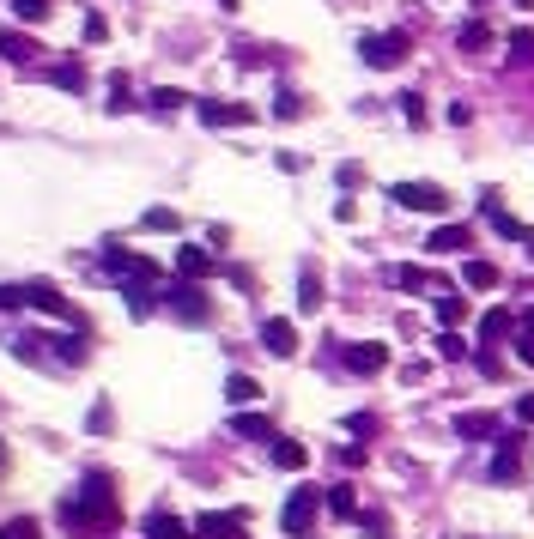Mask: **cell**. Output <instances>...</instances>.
<instances>
[{"instance_id":"obj_32","label":"cell","mask_w":534,"mask_h":539,"mask_svg":"<svg viewBox=\"0 0 534 539\" xmlns=\"http://www.w3.org/2000/svg\"><path fill=\"white\" fill-rule=\"evenodd\" d=\"M146 231H176V224H183V219H176V213H170V206H152V213H146Z\"/></svg>"},{"instance_id":"obj_41","label":"cell","mask_w":534,"mask_h":539,"mask_svg":"<svg viewBox=\"0 0 534 539\" xmlns=\"http://www.w3.org/2000/svg\"><path fill=\"white\" fill-rule=\"evenodd\" d=\"M516 358L534 364V327H522V334H516Z\"/></svg>"},{"instance_id":"obj_3","label":"cell","mask_w":534,"mask_h":539,"mask_svg":"<svg viewBox=\"0 0 534 539\" xmlns=\"http://www.w3.org/2000/svg\"><path fill=\"white\" fill-rule=\"evenodd\" d=\"M389 200H401L407 213H450V188H437V182H395Z\"/></svg>"},{"instance_id":"obj_16","label":"cell","mask_w":534,"mask_h":539,"mask_svg":"<svg viewBox=\"0 0 534 539\" xmlns=\"http://www.w3.org/2000/svg\"><path fill=\"white\" fill-rule=\"evenodd\" d=\"M273 467H286V473H304V467H310V449H304V442L273 437Z\"/></svg>"},{"instance_id":"obj_29","label":"cell","mask_w":534,"mask_h":539,"mask_svg":"<svg viewBox=\"0 0 534 539\" xmlns=\"http://www.w3.org/2000/svg\"><path fill=\"white\" fill-rule=\"evenodd\" d=\"M0 539H43V527L31 515H19V521H6V527H0Z\"/></svg>"},{"instance_id":"obj_35","label":"cell","mask_w":534,"mask_h":539,"mask_svg":"<svg viewBox=\"0 0 534 539\" xmlns=\"http://www.w3.org/2000/svg\"><path fill=\"white\" fill-rule=\"evenodd\" d=\"M298 109H304V98H298V91H280V98H273V116H298Z\"/></svg>"},{"instance_id":"obj_15","label":"cell","mask_w":534,"mask_h":539,"mask_svg":"<svg viewBox=\"0 0 534 539\" xmlns=\"http://www.w3.org/2000/svg\"><path fill=\"white\" fill-rule=\"evenodd\" d=\"M298 309L304 316L322 309V273H316V260H304V273H298Z\"/></svg>"},{"instance_id":"obj_39","label":"cell","mask_w":534,"mask_h":539,"mask_svg":"<svg viewBox=\"0 0 534 539\" xmlns=\"http://www.w3.org/2000/svg\"><path fill=\"white\" fill-rule=\"evenodd\" d=\"M473 370H480V376H498V370H504V358H498V352H480V358H473Z\"/></svg>"},{"instance_id":"obj_43","label":"cell","mask_w":534,"mask_h":539,"mask_svg":"<svg viewBox=\"0 0 534 539\" xmlns=\"http://www.w3.org/2000/svg\"><path fill=\"white\" fill-rule=\"evenodd\" d=\"M516 419H522V424H534V394H522V400H516Z\"/></svg>"},{"instance_id":"obj_19","label":"cell","mask_w":534,"mask_h":539,"mask_svg":"<svg viewBox=\"0 0 534 539\" xmlns=\"http://www.w3.org/2000/svg\"><path fill=\"white\" fill-rule=\"evenodd\" d=\"M231 430H237V437H255V442H273V424H267L262 412H237V419H231Z\"/></svg>"},{"instance_id":"obj_14","label":"cell","mask_w":534,"mask_h":539,"mask_svg":"<svg viewBox=\"0 0 534 539\" xmlns=\"http://www.w3.org/2000/svg\"><path fill=\"white\" fill-rule=\"evenodd\" d=\"M213 267L219 260L206 255V249H176V273H183L188 285H201V279H213Z\"/></svg>"},{"instance_id":"obj_1","label":"cell","mask_w":534,"mask_h":539,"mask_svg":"<svg viewBox=\"0 0 534 539\" xmlns=\"http://www.w3.org/2000/svg\"><path fill=\"white\" fill-rule=\"evenodd\" d=\"M62 521L73 527V534H110V527L122 521V509H116V491H110V473H91V479L80 485V497L62 503Z\"/></svg>"},{"instance_id":"obj_13","label":"cell","mask_w":534,"mask_h":539,"mask_svg":"<svg viewBox=\"0 0 534 539\" xmlns=\"http://www.w3.org/2000/svg\"><path fill=\"white\" fill-rule=\"evenodd\" d=\"M146 539H195V527L183 515H170V509H152L146 515Z\"/></svg>"},{"instance_id":"obj_44","label":"cell","mask_w":534,"mask_h":539,"mask_svg":"<svg viewBox=\"0 0 534 539\" xmlns=\"http://www.w3.org/2000/svg\"><path fill=\"white\" fill-rule=\"evenodd\" d=\"M516 6H534V0H516Z\"/></svg>"},{"instance_id":"obj_31","label":"cell","mask_w":534,"mask_h":539,"mask_svg":"<svg viewBox=\"0 0 534 539\" xmlns=\"http://www.w3.org/2000/svg\"><path fill=\"white\" fill-rule=\"evenodd\" d=\"M437 352H443V358H468V340H462L455 327H443V334H437Z\"/></svg>"},{"instance_id":"obj_27","label":"cell","mask_w":534,"mask_h":539,"mask_svg":"<svg viewBox=\"0 0 534 539\" xmlns=\"http://www.w3.org/2000/svg\"><path fill=\"white\" fill-rule=\"evenodd\" d=\"M504 327H510V309H486V316H480V334H486V345H492Z\"/></svg>"},{"instance_id":"obj_33","label":"cell","mask_w":534,"mask_h":539,"mask_svg":"<svg viewBox=\"0 0 534 539\" xmlns=\"http://www.w3.org/2000/svg\"><path fill=\"white\" fill-rule=\"evenodd\" d=\"M13 13H19L24 24H37V19H49V0H13Z\"/></svg>"},{"instance_id":"obj_20","label":"cell","mask_w":534,"mask_h":539,"mask_svg":"<svg viewBox=\"0 0 534 539\" xmlns=\"http://www.w3.org/2000/svg\"><path fill=\"white\" fill-rule=\"evenodd\" d=\"M492 430H498L492 412H462V419H455V437H492Z\"/></svg>"},{"instance_id":"obj_4","label":"cell","mask_w":534,"mask_h":539,"mask_svg":"<svg viewBox=\"0 0 534 539\" xmlns=\"http://www.w3.org/2000/svg\"><path fill=\"white\" fill-rule=\"evenodd\" d=\"M407 49H413L407 31H383V37H365V43H358V55H365L377 73H383V67H401V61H407Z\"/></svg>"},{"instance_id":"obj_21","label":"cell","mask_w":534,"mask_h":539,"mask_svg":"<svg viewBox=\"0 0 534 539\" xmlns=\"http://www.w3.org/2000/svg\"><path fill=\"white\" fill-rule=\"evenodd\" d=\"M55 85H62V91H85V67H80V55L55 61Z\"/></svg>"},{"instance_id":"obj_42","label":"cell","mask_w":534,"mask_h":539,"mask_svg":"<svg viewBox=\"0 0 534 539\" xmlns=\"http://www.w3.org/2000/svg\"><path fill=\"white\" fill-rule=\"evenodd\" d=\"M395 285H407V291H419V285H425V273H419V267H401V273H395Z\"/></svg>"},{"instance_id":"obj_36","label":"cell","mask_w":534,"mask_h":539,"mask_svg":"<svg viewBox=\"0 0 534 539\" xmlns=\"http://www.w3.org/2000/svg\"><path fill=\"white\" fill-rule=\"evenodd\" d=\"M110 109H116V116H122V109H128V80H122V73L110 80Z\"/></svg>"},{"instance_id":"obj_38","label":"cell","mask_w":534,"mask_h":539,"mask_svg":"<svg viewBox=\"0 0 534 539\" xmlns=\"http://www.w3.org/2000/svg\"><path fill=\"white\" fill-rule=\"evenodd\" d=\"M401 109H407L413 128H425V98H413V91H407V98H401Z\"/></svg>"},{"instance_id":"obj_10","label":"cell","mask_w":534,"mask_h":539,"mask_svg":"<svg viewBox=\"0 0 534 539\" xmlns=\"http://www.w3.org/2000/svg\"><path fill=\"white\" fill-rule=\"evenodd\" d=\"M522 479V437H504L492 455V485H516Z\"/></svg>"},{"instance_id":"obj_40","label":"cell","mask_w":534,"mask_h":539,"mask_svg":"<svg viewBox=\"0 0 534 539\" xmlns=\"http://www.w3.org/2000/svg\"><path fill=\"white\" fill-rule=\"evenodd\" d=\"M103 37H110V24H103L98 13H85V43H103Z\"/></svg>"},{"instance_id":"obj_30","label":"cell","mask_w":534,"mask_h":539,"mask_svg":"<svg viewBox=\"0 0 534 539\" xmlns=\"http://www.w3.org/2000/svg\"><path fill=\"white\" fill-rule=\"evenodd\" d=\"M510 49H516V61H534V24H516V31H510Z\"/></svg>"},{"instance_id":"obj_25","label":"cell","mask_w":534,"mask_h":539,"mask_svg":"<svg viewBox=\"0 0 534 539\" xmlns=\"http://www.w3.org/2000/svg\"><path fill=\"white\" fill-rule=\"evenodd\" d=\"M486 43H492V24H486V19L462 24V49H486Z\"/></svg>"},{"instance_id":"obj_5","label":"cell","mask_w":534,"mask_h":539,"mask_svg":"<svg viewBox=\"0 0 534 539\" xmlns=\"http://www.w3.org/2000/svg\"><path fill=\"white\" fill-rule=\"evenodd\" d=\"M188 527H195V539H237L249 527V515L243 509H206V515H195Z\"/></svg>"},{"instance_id":"obj_2","label":"cell","mask_w":534,"mask_h":539,"mask_svg":"<svg viewBox=\"0 0 534 539\" xmlns=\"http://www.w3.org/2000/svg\"><path fill=\"white\" fill-rule=\"evenodd\" d=\"M316 509H322V491L298 485V491L286 497V509H280V527H286V539H310V527H316Z\"/></svg>"},{"instance_id":"obj_11","label":"cell","mask_w":534,"mask_h":539,"mask_svg":"<svg viewBox=\"0 0 534 539\" xmlns=\"http://www.w3.org/2000/svg\"><path fill=\"white\" fill-rule=\"evenodd\" d=\"M195 109H201V121L206 128H243V121H255V109H249V103H195Z\"/></svg>"},{"instance_id":"obj_12","label":"cell","mask_w":534,"mask_h":539,"mask_svg":"<svg viewBox=\"0 0 534 539\" xmlns=\"http://www.w3.org/2000/svg\"><path fill=\"white\" fill-rule=\"evenodd\" d=\"M170 309L183 321H213V303H206L201 285H176V291H170Z\"/></svg>"},{"instance_id":"obj_8","label":"cell","mask_w":534,"mask_h":539,"mask_svg":"<svg viewBox=\"0 0 534 539\" xmlns=\"http://www.w3.org/2000/svg\"><path fill=\"white\" fill-rule=\"evenodd\" d=\"M262 345L273 352V358H291V352H298V321L267 316V321H262Z\"/></svg>"},{"instance_id":"obj_22","label":"cell","mask_w":534,"mask_h":539,"mask_svg":"<svg viewBox=\"0 0 534 539\" xmlns=\"http://www.w3.org/2000/svg\"><path fill=\"white\" fill-rule=\"evenodd\" d=\"M462 279H468L473 291H492V285H498V267H492V260H468V267H462Z\"/></svg>"},{"instance_id":"obj_23","label":"cell","mask_w":534,"mask_h":539,"mask_svg":"<svg viewBox=\"0 0 534 539\" xmlns=\"http://www.w3.org/2000/svg\"><path fill=\"white\" fill-rule=\"evenodd\" d=\"M437 321H443V327H455V321H468V298H455V291H443V298H437Z\"/></svg>"},{"instance_id":"obj_34","label":"cell","mask_w":534,"mask_h":539,"mask_svg":"<svg viewBox=\"0 0 534 539\" xmlns=\"http://www.w3.org/2000/svg\"><path fill=\"white\" fill-rule=\"evenodd\" d=\"M0 49H6L13 61H31V43H24L19 31H0Z\"/></svg>"},{"instance_id":"obj_6","label":"cell","mask_w":534,"mask_h":539,"mask_svg":"<svg viewBox=\"0 0 534 539\" xmlns=\"http://www.w3.org/2000/svg\"><path fill=\"white\" fill-rule=\"evenodd\" d=\"M103 267L116 273V279H128V285H152L158 279V267L146 255H128V249H103Z\"/></svg>"},{"instance_id":"obj_28","label":"cell","mask_w":534,"mask_h":539,"mask_svg":"<svg viewBox=\"0 0 534 539\" xmlns=\"http://www.w3.org/2000/svg\"><path fill=\"white\" fill-rule=\"evenodd\" d=\"M322 503H329V509H334V515H358V503H352V491H347V485H334V491H329V497H322Z\"/></svg>"},{"instance_id":"obj_37","label":"cell","mask_w":534,"mask_h":539,"mask_svg":"<svg viewBox=\"0 0 534 539\" xmlns=\"http://www.w3.org/2000/svg\"><path fill=\"white\" fill-rule=\"evenodd\" d=\"M183 91H170V85H165V91H152V109H183Z\"/></svg>"},{"instance_id":"obj_18","label":"cell","mask_w":534,"mask_h":539,"mask_svg":"<svg viewBox=\"0 0 534 539\" xmlns=\"http://www.w3.org/2000/svg\"><path fill=\"white\" fill-rule=\"evenodd\" d=\"M225 400L243 412V406H255V400H262V382H255V376H231V382H225Z\"/></svg>"},{"instance_id":"obj_26","label":"cell","mask_w":534,"mask_h":539,"mask_svg":"<svg viewBox=\"0 0 534 539\" xmlns=\"http://www.w3.org/2000/svg\"><path fill=\"white\" fill-rule=\"evenodd\" d=\"M122 298H128V309H134V316H152V309H158V303H152V285H128Z\"/></svg>"},{"instance_id":"obj_9","label":"cell","mask_w":534,"mask_h":539,"mask_svg":"<svg viewBox=\"0 0 534 539\" xmlns=\"http://www.w3.org/2000/svg\"><path fill=\"white\" fill-rule=\"evenodd\" d=\"M383 364H389V345H377V340H352L347 345V370L352 376H377Z\"/></svg>"},{"instance_id":"obj_17","label":"cell","mask_w":534,"mask_h":539,"mask_svg":"<svg viewBox=\"0 0 534 539\" xmlns=\"http://www.w3.org/2000/svg\"><path fill=\"white\" fill-rule=\"evenodd\" d=\"M468 224H443V231H432V242H425V249H432V255H455V249H468Z\"/></svg>"},{"instance_id":"obj_7","label":"cell","mask_w":534,"mask_h":539,"mask_svg":"<svg viewBox=\"0 0 534 539\" xmlns=\"http://www.w3.org/2000/svg\"><path fill=\"white\" fill-rule=\"evenodd\" d=\"M19 298H24V303H37L43 316L80 321V316H73V303H67V298H62V291H55V285H49V279H31V285H19Z\"/></svg>"},{"instance_id":"obj_24","label":"cell","mask_w":534,"mask_h":539,"mask_svg":"<svg viewBox=\"0 0 534 539\" xmlns=\"http://www.w3.org/2000/svg\"><path fill=\"white\" fill-rule=\"evenodd\" d=\"M43 345H62V364H85V334H62V340H43Z\"/></svg>"}]
</instances>
